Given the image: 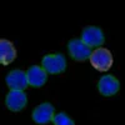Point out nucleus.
I'll list each match as a JSON object with an SVG mask.
<instances>
[{"mask_svg": "<svg viewBox=\"0 0 125 125\" xmlns=\"http://www.w3.org/2000/svg\"><path fill=\"white\" fill-rule=\"evenodd\" d=\"M89 59L91 65L99 71H108L113 65V55L108 49L104 48H98L91 51Z\"/></svg>", "mask_w": 125, "mask_h": 125, "instance_id": "f257e3e1", "label": "nucleus"}, {"mask_svg": "<svg viewBox=\"0 0 125 125\" xmlns=\"http://www.w3.org/2000/svg\"><path fill=\"white\" fill-rule=\"evenodd\" d=\"M41 68H43L46 74H60L66 69V60L64 55L61 54H49L45 55L41 60Z\"/></svg>", "mask_w": 125, "mask_h": 125, "instance_id": "f03ea898", "label": "nucleus"}, {"mask_svg": "<svg viewBox=\"0 0 125 125\" xmlns=\"http://www.w3.org/2000/svg\"><path fill=\"white\" fill-rule=\"evenodd\" d=\"M85 45L91 48H98L104 44V34L100 28L96 26H88L83 30L81 39H80Z\"/></svg>", "mask_w": 125, "mask_h": 125, "instance_id": "7ed1b4c3", "label": "nucleus"}, {"mask_svg": "<svg viewBox=\"0 0 125 125\" xmlns=\"http://www.w3.org/2000/svg\"><path fill=\"white\" fill-rule=\"evenodd\" d=\"M68 49L71 58L78 61H84L91 55V49L85 45L80 39H71L68 44Z\"/></svg>", "mask_w": 125, "mask_h": 125, "instance_id": "20e7f679", "label": "nucleus"}, {"mask_svg": "<svg viewBox=\"0 0 125 125\" xmlns=\"http://www.w3.org/2000/svg\"><path fill=\"white\" fill-rule=\"evenodd\" d=\"M6 85L10 88V90L23 91L29 85L26 79V73L19 69L11 70L6 76Z\"/></svg>", "mask_w": 125, "mask_h": 125, "instance_id": "39448f33", "label": "nucleus"}, {"mask_svg": "<svg viewBox=\"0 0 125 125\" xmlns=\"http://www.w3.org/2000/svg\"><path fill=\"white\" fill-rule=\"evenodd\" d=\"M5 104L9 110L11 111H20L23 110L26 104H28V99L24 91H15V90H10L6 95L5 99Z\"/></svg>", "mask_w": 125, "mask_h": 125, "instance_id": "423d86ee", "label": "nucleus"}, {"mask_svg": "<svg viewBox=\"0 0 125 125\" xmlns=\"http://www.w3.org/2000/svg\"><path fill=\"white\" fill-rule=\"evenodd\" d=\"M98 88L101 95L104 96H111L115 95L120 89V84L119 80L113 76V75H104L100 78L99 83H98Z\"/></svg>", "mask_w": 125, "mask_h": 125, "instance_id": "0eeeda50", "label": "nucleus"}, {"mask_svg": "<svg viewBox=\"0 0 125 125\" xmlns=\"http://www.w3.org/2000/svg\"><path fill=\"white\" fill-rule=\"evenodd\" d=\"M54 118V106L50 103H43L33 111V120L36 124L45 125Z\"/></svg>", "mask_w": 125, "mask_h": 125, "instance_id": "6e6552de", "label": "nucleus"}, {"mask_svg": "<svg viewBox=\"0 0 125 125\" xmlns=\"http://www.w3.org/2000/svg\"><path fill=\"white\" fill-rule=\"evenodd\" d=\"M26 79H28V84L31 86H35V88H40L43 86L46 80H48V74L46 71L38 65H34L28 69L26 71Z\"/></svg>", "mask_w": 125, "mask_h": 125, "instance_id": "1a4fd4ad", "label": "nucleus"}, {"mask_svg": "<svg viewBox=\"0 0 125 125\" xmlns=\"http://www.w3.org/2000/svg\"><path fill=\"white\" fill-rule=\"evenodd\" d=\"M16 50L11 41L6 39H0V64L9 65L15 60Z\"/></svg>", "mask_w": 125, "mask_h": 125, "instance_id": "9d476101", "label": "nucleus"}, {"mask_svg": "<svg viewBox=\"0 0 125 125\" xmlns=\"http://www.w3.org/2000/svg\"><path fill=\"white\" fill-rule=\"evenodd\" d=\"M54 125H75L73 119H70L65 113H59L53 118Z\"/></svg>", "mask_w": 125, "mask_h": 125, "instance_id": "9b49d317", "label": "nucleus"}]
</instances>
